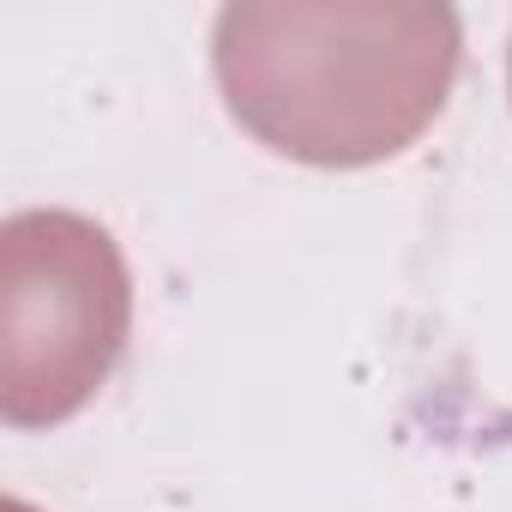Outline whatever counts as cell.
Returning a JSON list of instances; mask_svg holds the SVG:
<instances>
[{
    "mask_svg": "<svg viewBox=\"0 0 512 512\" xmlns=\"http://www.w3.org/2000/svg\"><path fill=\"white\" fill-rule=\"evenodd\" d=\"M211 67L260 145L362 169L416 145L446 109L458 13L440 0H241L217 13Z\"/></svg>",
    "mask_w": 512,
    "mask_h": 512,
    "instance_id": "1",
    "label": "cell"
},
{
    "mask_svg": "<svg viewBox=\"0 0 512 512\" xmlns=\"http://www.w3.org/2000/svg\"><path fill=\"white\" fill-rule=\"evenodd\" d=\"M133 326L127 260L79 211L0 223V416L13 428L67 422L115 374Z\"/></svg>",
    "mask_w": 512,
    "mask_h": 512,
    "instance_id": "2",
    "label": "cell"
}]
</instances>
